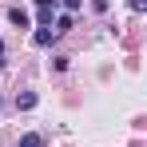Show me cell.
<instances>
[{"label": "cell", "instance_id": "obj_1", "mask_svg": "<svg viewBox=\"0 0 147 147\" xmlns=\"http://www.w3.org/2000/svg\"><path fill=\"white\" fill-rule=\"evenodd\" d=\"M8 20H12L16 28H32V16H28L24 8H8Z\"/></svg>", "mask_w": 147, "mask_h": 147}, {"label": "cell", "instance_id": "obj_2", "mask_svg": "<svg viewBox=\"0 0 147 147\" xmlns=\"http://www.w3.org/2000/svg\"><path fill=\"white\" fill-rule=\"evenodd\" d=\"M36 103H40V96H36V92H20V96H16V107H20V111H32Z\"/></svg>", "mask_w": 147, "mask_h": 147}, {"label": "cell", "instance_id": "obj_3", "mask_svg": "<svg viewBox=\"0 0 147 147\" xmlns=\"http://www.w3.org/2000/svg\"><path fill=\"white\" fill-rule=\"evenodd\" d=\"M52 40H56V32H52V28H36V36H32V44H36V48H48Z\"/></svg>", "mask_w": 147, "mask_h": 147}, {"label": "cell", "instance_id": "obj_4", "mask_svg": "<svg viewBox=\"0 0 147 147\" xmlns=\"http://www.w3.org/2000/svg\"><path fill=\"white\" fill-rule=\"evenodd\" d=\"M20 147H44V135L40 131H28V135H20Z\"/></svg>", "mask_w": 147, "mask_h": 147}, {"label": "cell", "instance_id": "obj_5", "mask_svg": "<svg viewBox=\"0 0 147 147\" xmlns=\"http://www.w3.org/2000/svg\"><path fill=\"white\" fill-rule=\"evenodd\" d=\"M72 24H76V20H72V16H68V12H64V16L56 20V28H52V32H68V28H72Z\"/></svg>", "mask_w": 147, "mask_h": 147}, {"label": "cell", "instance_id": "obj_6", "mask_svg": "<svg viewBox=\"0 0 147 147\" xmlns=\"http://www.w3.org/2000/svg\"><path fill=\"white\" fill-rule=\"evenodd\" d=\"M36 8L40 12H56V0H36Z\"/></svg>", "mask_w": 147, "mask_h": 147}, {"label": "cell", "instance_id": "obj_7", "mask_svg": "<svg viewBox=\"0 0 147 147\" xmlns=\"http://www.w3.org/2000/svg\"><path fill=\"white\" fill-rule=\"evenodd\" d=\"M80 4H84V0H64V8H68V16H72V12H80Z\"/></svg>", "mask_w": 147, "mask_h": 147}, {"label": "cell", "instance_id": "obj_8", "mask_svg": "<svg viewBox=\"0 0 147 147\" xmlns=\"http://www.w3.org/2000/svg\"><path fill=\"white\" fill-rule=\"evenodd\" d=\"M131 4V12H147V0H127Z\"/></svg>", "mask_w": 147, "mask_h": 147}]
</instances>
